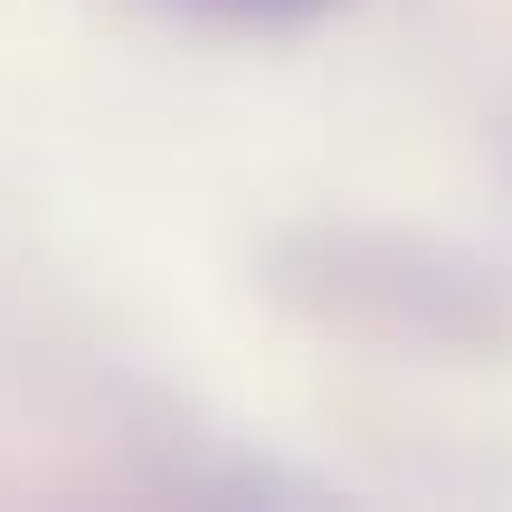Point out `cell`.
<instances>
[{"label":"cell","instance_id":"obj_1","mask_svg":"<svg viewBox=\"0 0 512 512\" xmlns=\"http://www.w3.org/2000/svg\"><path fill=\"white\" fill-rule=\"evenodd\" d=\"M190 10H219V19H266V29H285V19H323V10H342V0H190Z\"/></svg>","mask_w":512,"mask_h":512}]
</instances>
